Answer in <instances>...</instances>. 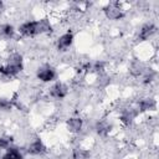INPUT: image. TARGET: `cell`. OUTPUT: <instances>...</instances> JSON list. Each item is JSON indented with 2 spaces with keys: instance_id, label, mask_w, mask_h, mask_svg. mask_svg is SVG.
<instances>
[{
  "instance_id": "cell-1",
  "label": "cell",
  "mask_w": 159,
  "mask_h": 159,
  "mask_svg": "<svg viewBox=\"0 0 159 159\" xmlns=\"http://www.w3.org/2000/svg\"><path fill=\"white\" fill-rule=\"evenodd\" d=\"M22 70V56L20 53H11L6 65L0 66V73L6 77H12Z\"/></svg>"
},
{
  "instance_id": "cell-2",
  "label": "cell",
  "mask_w": 159,
  "mask_h": 159,
  "mask_svg": "<svg viewBox=\"0 0 159 159\" xmlns=\"http://www.w3.org/2000/svg\"><path fill=\"white\" fill-rule=\"evenodd\" d=\"M104 14L109 20H119L124 16V12L119 5V2H111L104 9Z\"/></svg>"
},
{
  "instance_id": "cell-3",
  "label": "cell",
  "mask_w": 159,
  "mask_h": 159,
  "mask_svg": "<svg viewBox=\"0 0 159 159\" xmlns=\"http://www.w3.org/2000/svg\"><path fill=\"white\" fill-rule=\"evenodd\" d=\"M37 78L42 82H51L56 78V71L52 66L45 65L37 70Z\"/></svg>"
},
{
  "instance_id": "cell-4",
  "label": "cell",
  "mask_w": 159,
  "mask_h": 159,
  "mask_svg": "<svg viewBox=\"0 0 159 159\" xmlns=\"http://www.w3.org/2000/svg\"><path fill=\"white\" fill-rule=\"evenodd\" d=\"M67 93H68V87L62 82H57L50 88V96L52 98L61 99V98H65Z\"/></svg>"
},
{
  "instance_id": "cell-5",
  "label": "cell",
  "mask_w": 159,
  "mask_h": 159,
  "mask_svg": "<svg viewBox=\"0 0 159 159\" xmlns=\"http://www.w3.org/2000/svg\"><path fill=\"white\" fill-rule=\"evenodd\" d=\"M73 42V34L72 32H66L61 35L57 40V48L60 51H66Z\"/></svg>"
},
{
  "instance_id": "cell-6",
  "label": "cell",
  "mask_w": 159,
  "mask_h": 159,
  "mask_svg": "<svg viewBox=\"0 0 159 159\" xmlns=\"http://www.w3.org/2000/svg\"><path fill=\"white\" fill-rule=\"evenodd\" d=\"M19 31L24 36H35V35H37V32H36V21H26V22H24L19 27Z\"/></svg>"
},
{
  "instance_id": "cell-7",
  "label": "cell",
  "mask_w": 159,
  "mask_h": 159,
  "mask_svg": "<svg viewBox=\"0 0 159 159\" xmlns=\"http://www.w3.org/2000/svg\"><path fill=\"white\" fill-rule=\"evenodd\" d=\"M27 152H29V154L39 155V154H42V153L46 152V147L43 145V143H42L40 139H35V140L31 142V144L29 145Z\"/></svg>"
},
{
  "instance_id": "cell-8",
  "label": "cell",
  "mask_w": 159,
  "mask_h": 159,
  "mask_svg": "<svg viewBox=\"0 0 159 159\" xmlns=\"http://www.w3.org/2000/svg\"><path fill=\"white\" fill-rule=\"evenodd\" d=\"M52 30V25L48 19H41L36 20V32L39 34H47Z\"/></svg>"
},
{
  "instance_id": "cell-9",
  "label": "cell",
  "mask_w": 159,
  "mask_h": 159,
  "mask_svg": "<svg viewBox=\"0 0 159 159\" xmlns=\"http://www.w3.org/2000/svg\"><path fill=\"white\" fill-rule=\"evenodd\" d=\"M155 31H157V27H155L153 24H145V25L140 29L138 37H139V40H142V41L148 40V39H149V37H150Z\"/></svg>"
},
{
  "instance_id": "cell-10",
  "label": "cell",
  "mask_w": 159,
  "mask_h": 159,
  "mask_svg": "<svg viewBox=\"0 0 159 159\" xmlns=\"http://www.w3.org/2000/svg\"><path fill=\"white\" fill-rule=\"evenodd\" d=\"M66 124H67V129H68L70 132H72V133H77V132H80V130L82 129L83 122H82L81 118H78V117H73V118H70V119L66 122Z\"/></svg>"
},
{
  "instance_id": "cell-11",
  "label": "cell",
  "mask_w": 159,
  "mask_h": 159,
  "mask_svg": "<svg viewBox=\"0 0 159 159\" xmlns=\"http://www.w3.org/2000/svg\"><path fill=\"white\" fill-rule=\"evenodd\" d=\"M157 106L155 99L153 98H144L142 101H139L138 103V112H145V111H152Z\"/></svg>"
},
{
  "instance_id": "cell-12",
  "label": "cell",
  "mask_w": 159,
  "mask_h": 159,
  "mask_svg": "<svg viewBox=\"0 0 159 159\" xmlns=\"http://www.w3.org/2000/svg\"><path fill=\"white\" fill-rule=\"evenodd\" d=\"M144 71H145V68H144V66H143V63H142L140 61H134V62H132L130 68H129V72H130L132 76L139 77V76H142V75L144 73Z\"/></svg>"
},
{
  "instance_id": "cell-13",
  "label": "cell",
  "mask_w": 159,
  "mask_h": 159,
  "mask_svg": "<svg viewBox=\"0 0 159 159\" xmlns=\"http://www.w3.org/2000/svg\"><path fill=\"white\" fill-rule=\"evenodd\" d=\"M2 159H22V154L17 148L10 147L6 149V153L2 155Z\"/></svg>"
},
{
  "instance_id": "cell-14",
  "label": "cell",
  "mask_w": 159,
  "mask_h": 159,
  "mask_svg": "<svg viewBox=\"0 0 159 159\" xmlns=\"http://www.w3.org/2000/svg\"><path fill=\"white\" fill-rule=\"evenodd\" d=\"M1 32H2V35H4L5 37L10 39V37H12V36H14L15 30H14V27H12L10 24H6V25H4V26L1 27Z\"/></svg>"
},
{
  "instance_id": "cell-15",
  "label": "cell",
  "mask_w": 159,
  "mask_h": 159,
  "mask_svg": "<svg viewBox=\"0 0 159 159\" xmlns=\"http://www.w3.org/2000/svg\"><path fill=\"white\" fill-rule=\"evenodd\" d=\"M11 143H12V138H11V137H6V135L0 137V148H1V149H7V148H10Z\"/></svg>"
},
{
  "instance_id": "cell-16",
  "label": "cell",
  "mask_w": 159,
  "mask_h": 159,
  "mask_svg": "<svg viewBox=\"0 0 159 159\" xmlns=\"http://www.w3.org/2000/svg\"><path fill=\"white\" fill-rule=\"evenodd\" d=\"M88 157H89V153L83 149H78L73 153V159H88Z\"/></svg>"
},
{
  "instance_id": "cell-17",
  "label": "cell",
  "mask_w": 159,
  "mask_h": 159,
  "mask_svg": "<svg viewBox=\"0 0 159 159\" xmlns=\"http://www.w3.org/2000/svg\"><path fill=\"white\" fill-rule=\"evenodd\" d=\"M109 128H111L109 124H107L106 122H101V123H98V125H97V132H98V133H107Z\"/></svg>"
},
{
  "instance_id": "cell-18",
  "label": "cell",
  "mask_w": 159,
  "mask_h": 159,
  "mask_svg": "<svg viewBox=\"0 0 159 159\" xmlns=\"http://www.w3.org/2000/svg\"><path fill=\"white\" fill-rule=\"evenodd\" d=\"M9 108H11V102L5 98H0V109H9Z\"/></svg>"
},
{
  "instance_id": "cell-19",
  "label": "cell",
  "mask_w": 159,
  "mask_h": 159,
  "mask_svg": "<svg viewBox=\"0 0 159 159\" xmlns=\"http://www.w3.org/2000/svg\"><path fill=\"white\" fill-rule=\"evenodd\" d=\"M103 66H104L103 62H96L94 66H93V70L94 71H102L103 70Z\"/></svg>"
},
{
  "instance_id": "cell-20",
  "label": "cell",
  "mask_w": 159,
  "mask_h": 159,
  "mask_svg": "<svg viewBox=\"0 0 159 159\" xmlns=\"http://www.w3.org/2000/svg\"><path fill=\"white\" fill-rule=\"evenodd\" d=\"M2 7H4V4H2V1H0V10H2Z\"/></svg>"
}]
</instances>
